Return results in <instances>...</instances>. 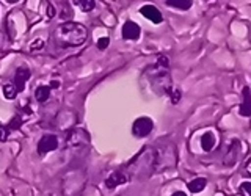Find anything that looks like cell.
I'll use <instances>...</instances> for the list:
<instances>
[{"instance_id": "cell-16", "label": "cell", "mask_w": 251, "mask_h": 196, "mask_svg": "<svg viewBox=\"0 0 251 196\" xmlns=\"http://www.w3.org/2000/svg\"><path fill=\"white\" fill-rule=\"evenodd\" d=\"M8 137V129H5L3 125H0V141H5Z\"/></svg>"}, {"instance_id": "cell-8", "label": "cell", "mask_w": 251, "mask_h": 196, "mask_svg": "<svg viewBox=\"0 0 251 196\" xmlns=\"http://www.w3.org/2000/svg\"><path fill=\"white\" fill-rule=\"evenodd\" d=\"M240 115L242 116H250L251 115V93H250L248 86L243 88V104L240 107Z\"/></svg>"}, {"instance_id": "cell-10", "label": "cell", "mask_w": 251, "mask_h": 196, "mask_svg": "<svg viewBox=\"0 0 251 196\" xmlns=\"http://www.w3.org/2000/svg\"><path fill=\"white\" fill-rule=\"evenodd\" d=\"M206 179L202 177H198V179H193L192 182H188V190L193 192V193H198L201 190H204V187H206Z\"/></svg>"}, {"instance_id": "cell-17", "label": "cell", "mask_w": 251, "mask_h": 196, "mask_svg": "<svg viewBox=\"0 0 251 196\" xmlns=\"http://www.w3.org/2000/svg\"><path fill=\"white\" fill-rule=\"evenodd\" d=\"M179 99H180V93H179L177 90H176V91H173V94H171V100H173V104H177Z\"/></svg>"}, {"instance_id": "cell-19", "label": "cell", "mask_w": 251, "mask_h": 196, "mask_svg": "<svg viewBox=\"0 0 251 196\" xmlns=\"http://www.w3.org/2000/svg\"><path fill=\"white\" fill-rule=\"evenodd\" d=\"M47 13H49V18H53V13H55V10H53V6L50 5L49 8H47Z\"/></svg>"}, {"instance_id": "cell-4", "label": "cell", "mask_w": 251, "mask_h": 196, "mask_svg": "<svg viewBox=\"0 0 251 196\" xmlns=\"http://www.w3.org/2000/svg\"><path fill=\"white\" fill-rule=\"evenodd\" d=\"M30 78V69L22 66V68H18V71H16V75H14V88L16 91H22L24 88H25V83L27 80Z\"/></svg>"}, {"instance_id": "cell-9", "label": "cell", "mask_w": 251, "mask_h": 196, "mask_svg": "<svg viewBox=\"0 0 251 196\" xmlns=\"http://www.w3.org/2000/svg\"><path fill=\"white\" fill-rule=\"evenodd\" d=\"M201 146L204 151H212L215 146V135L212 132H206L204 135L201 137Z\"/></svg>"}, {"instance_id": "cell-11", "label": "cell", "mask_w": 251, "mask_h": 196, "mask_svg": "<svg viewBox=\"0 0 251 196\" xmlns=\"http://www.w3.org/2000/svg\"><path fill=\"white\" fill-rule=\"evenodd\" d=\"M49 96H50V88L49 86H38L36 88V91H35V98H36V100L38 102H46L47 99H49Z\"/></svg>"}, {"instance_id": "cell-18", "label": "cell", "mask_w": 251, "mask_h": 196, "mask_svg": "<svg viewBox=\"0 0 251 196\" xmlns=\"http://www.w3.org/2000/svg\"><path fill=\"white\" fill-rule=\"evenodd\" d=\"M43 41H41V39H36V41L33 43V44H31V50H35V49H41V47H43Z\"/></svg>"}, {"instance_id": "cell-20", "label": "cell", "mask_w": 251, "mask_h": 196, "mask_svg": "<svg viewBox=\"0 0 251 196\" xmlns=\"http://www.w3.org/2000/svg\"><path fill=\"white\" fill-rule=\"evenodd\" d=\"M173 196H187V195H185L184 192H176V193L173 195Z\"/></svg>"}, {"instance_id": "cell-12", "label": "cell", "mask_w": 251, "mask_h": 196, "mask_svg": "<svg viewBox=\"0 0 251 196\" xmlns=\"http://www.w3.org/2000/svg\"><path fill=\"white\" fill-rule=\"evenodd\" d=\"M165 3L173 8H179V10H190L192 8L190 0H167Z\"/></svg>"}, {"instance_id": "cell-3", "label": "cell", "mask_w": 251, "mask_h": 196, "mask_svg": "<svg viewBox=\"0 0 251 196\" xmlns=\"http://www.w3.org/2000/svg\"><path fill=\"white\" fill-rule=\"evenodd\" d=\"M58 147V138L55 135H50V133H47L44 135L41 140H39L38 143V152L39 154H46L49 151H53V149Z\"/></svg>"}, {"instance_id": "cell-5", "label": "cell", "mask_w": 251, "mask_h": 196, "mask_svg": "<svg viewBox=\"0 0 251 196\" xmlns=\"http://www.w3.org/2000/svg\"><path fill=\"white\" fill-rule=\"evenodd\" d=\"M140 13L143 14L146 19L152 21L154 24H160V22H162V14H160V11L157 10V8H155L154 5H145V6L140 10Z\"/></svg>"}, {"instance_id": "cell-13", "label": "cell", "mask_w": 251, "mask_h": 196, "mask_svg": "<svg viewBox=\"0 0 251 196\" xmlns=\"http://www.w3.org/2000/svg\"><path fill=\"white\" fill-rule=\"evenodd\" d=\"M80 10L83 11H91L94 6H96V2L94 0H77V2H74Z\"/></svg>"}, {"instance_id": "cell-7", "label": "cell", "mask_w": 251, "mask_h": 196, "mask_svg": "<svg viewBox=\"0 0 251 196\" xmlns=\"http://www.w3.org/2000/svg\"><path fill=\"white\" fill-rule=\"evenodd\" d=\"M126 182H127V176L123 174L121 171H115L113 174H110L108 179L105 180V184H107L108 188H115V187L126 184Z\"/></svg>"}, {"instance_id": "cell-2", "label": "cell", "mask_w": 251, "mask_h": 196, "mask_svg": "<svg viewBox=\"0 0 251 196\" xmlns=\"http://www.w3.org/2000/svg\"><path fill=\"white\" fill-rule=\"evenodd\" d=\"M152 127L154 122L151 121V118H138L132 125V132L137 137H146L152 132Z\"/></svg>"}, {"instance_id": "cell-1", "label": "cell", "mask_w": 251, "mask_h": 196, "mask_svg": "<svg viewBox=\"0 0 251 196\" xmlns=\"http://www.w3.org/2000/svg\"><path fill=\"white\" fill-rule=\"evenodd\" d=\"M86 35V28L75 22L61 24L55 31V38L63 46H80L85 43Z\"/></svg>"}, {"instance_id": "cell-6", "label": "cell", "mask_w": 251, "mask_h": 196, "mask_svg": "<svg viewBox=\"0 0 251 196\" xmlns=\"http://www.w3.org/2000/svg\"><path fill=\"white\" fill-rule=\"evenodd\" d=\"M123 38L124 39H138L140 38V27L135 22H126L123 27Z\"/></svg>"}, {"instance_id": "cell-15", "label": "cell", "mask_w": 251, "mask_h": 196, "mask_svg": "<svg viewBox=\"0 0 251 196\" xmlns=\"http://www.w3.org/2000/svg\"><path fill=\"white\" fill-rule=\"evenodd\" d=\"M107 46H108V38H100L99 41H98L99 49H107Z\"/></svg>"}, {"instance_id": "cell-14", "label": "cell", "mask_w": 251, "mask_h": 196, "mask_svg": "<svg viewBox=\"0 0 251 196\" xmlns=\"http://www.w3.org/2000/svg\"><path fill=\"white\" fill-rule=\"evenodd\" d=\"M3 94H5L6 99H14L16 94H18V91H16V88L13 85H5L3 86Z\"/></svg>"}]
</instances>
